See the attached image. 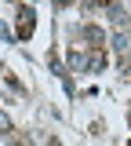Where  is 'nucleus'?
<instances>
[{"label": "nucleus", "mask_w": 131, "mask_h": 146, "mask_svg": "<svg viewBox=\"0 0 131 146\" xmlns=\"http://www.w3.org/2000/svg\"><path fill=\"white\" fill-rule=\"evenodd\" d=\"M7 128H11V121H7V117L0 113V131H7Z\"/></svg>", "instance_id": "obj_1"}, {"label": "nucleus", "mask_w": 131, "mask_h": 146, "mask_svg": "<svg viewBox=\"0 0 131 146\" xmlns=\"http://www.w3.org/2000/svg\"><path fill=\"white\" fill-rule=\"evenodd\" d=\"M51 146H55V143H51Z\"/></svg>", "instance_id": "obj_2"}]
</instances>
